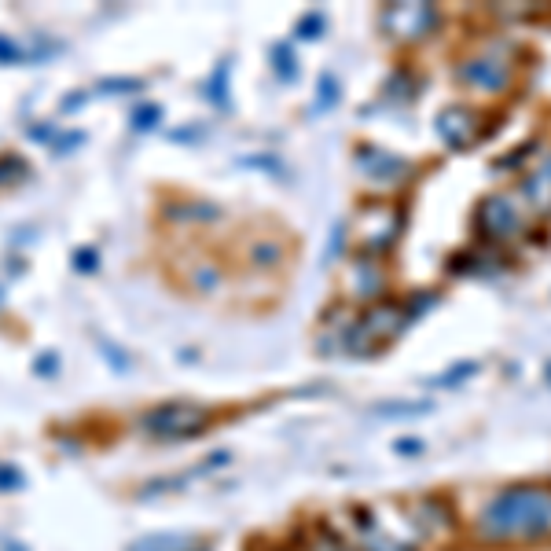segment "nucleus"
Instances as JSON below:
<instances>
[{
  "instance_id": "obj_9",
  "label": "nucleus",
  "mask_w": 551,
  "mask_h": 551,
  "mask_svg": "<svg viewBox=\"0 0 551 551\" xmlns=\"http://www.w3.org/2000/svg\"><path fill=\"white\" fill-rule=\"evenodd\" d=\"M70 261H74V269L85 272V276H89V272L100 269V250H96V247H78V250H74V258H70Z\"/></svg>"
},
{
  "instance_id": "obj_6",
  "label": "nucleus",
  "mask_w": 551,
  "mask_h": 551,
  "mask_svg": "<svg viewBox=\"0 0 551 551\" xmlns=\"http://www.w3.org/2000/svg\"><path fill=\"white\" fill-rule=\"evenodd\" d=\"M26 173H30V166H26L19 155H0V188H4V184H15V180H23Z\"/></svg>"
},
{
  "instance_id": "obj_16",
  "label": "nucleus",
  "mask_w": 551,
  "mask_h": 551,
  "mask_svg": "<svg viewBox=\"0 0 551 551\" xmlns=\"http://www.w3.org/2000/svg\"><path fill=\"white\" fill-rule=\"evenodd\" d=\"M85 100H89V92H74V96H67V100H63V114L78 111V107H81Z\"/></svg>"
},
{
  "instance_id": "obj_14",
  "label": "nucleus",
  "mask_w": 551,
  "mask_h": 551,
  "mask_svg": "<svg viewBox=\"0 0 551 551\" xmlns=\"http://www.w3.org/2000/svg\"><path fill=\"white\" fill-rule=\"evenodd\" d=\"M34 375H41V379H52V375H59V353H37Z\"/></svg>"
},
{
  "instance_id": "obj_3",
  "label": "nucleus",
  "mask_w": 551,
  "mask_h": 551,
  "mask_svg": "<svg viewBox=\"0 0 551 551\" xmlns=\"http://www.w3.org/2000/svg\"><path fill=\"white\" fill-rule=\"evenodd\" d=\"M390 217V206H372V210H364V214L357 217V225H353V236H357L360 247H390L397 236V225L390 228H379V221H386Z\"/></svg>"
},
{
  "instance_id": "obj_4",
  "label": "nucleus",
  "mask_w": 551,
  "mask_h": 551,
  "mask_svg": "<svg viewBox=\"0 0 551 551\" xmlns=\"http://www.w3.org/2000/svg\"><path fill=\"white\" fill-rule=\"evenodd\" d=\"M507 63H500V59H471V63H463L460 67V81H467L471 89L478 92H496L507 85Z\"/></svg>"
},
{
  "instance_id": "obj_7",
  "label": "nucleus",
  "mask_w": 551,
  "mask_h": 551,
  "mask_svg": "<svg viewBox=\"0 0 551 551\" xmlns=\"http://www.w3.org/2000/svg\"><path fill=\"white\" fill-rule=\"evenodd\" d=\"M26 485V474L12 463H0V493H15V489H23Z\"/></svg>"
},
{
  "instance_id": "obj_5",
  "label": "nucleus",
  "mask_w": 551,
  "mask_h": 551,
  "mask_svg": "<svg viewBox=\"0 0 551 551\" xmlns=\"http://www.w3.org/2000/svg\"><path fill=\"white\" fill-rule=\"evenodd\" d=\"M188 548V540L184 537H169V533H155V537H144L136 540L129 551H184Z\"/></svg>"
},
{
  "instance_id": "obj_8",
  "label": "nucleus",
  "mask_w": 551,
  "mask_h": 551,
  "mask_svg": "<svg viewBox=\"0 0 551 551\" xmlns=\"http://www.w3.org/2000/svg\"><path fill=\"white\" fill-rule=\"evenodd\" d=\"M19 63H26V52L15 45L12 37L0 34V67H19Z\"/></svg>"
},
{
  "instance_id": "obj_13",
  "label": "nucleus",
  "mask_w": 551,
  "mask_h": 551,
  "mask_svg": "<svg viewBox=\"0 0 551 551\" xmlns=\"http://www.w3.org/2000/svg\"><path fill=\"white\" fill-rule=\"evenodd\" d=\"M96 89H100V92H140V89H144V81H136V78H103Z\"/></svg>"
},
{
  "instance_id": "obj_2",
  "label": "nucleus",
  "mask_w": 551,
  "mask_h": 551,
  "mask_svg": "<svg viewBox=\"0 0 551 551\" xmlns=\"http://www.w3.org/2000/svg\"><path fill=\"white\" fill-rule=\"evenodd\" d=\"M140 430H147L158 441L195 438V434L206 430V412L199 405H188V401H169V405H158L151 412H144L140 416Z\"/></svg>"
},
{
  "instance_id": "obj_11",
  "label": "nucleus",
  "mask_w": 551,
  "mask_h": 551,
  "mask_svg": "<svg viewBox=\"0 0 551 551\" xmlns=\"http://www.w3.org/2000/svg\"><path fill=\"white\" fill-rule=\"evenodd\" d=\"M81 144H85V133H81V129H70V133H59L48 147H52L56 155H70V151H74V147H81Z\"/></svg>"
},
{
  "instance_id": "obj_1",
  "label": "nucleus",
  "mask_w": 551,
  "mask_h": 551,
  "mask_svg": "<svg viewBox=\"0 0 551 551\" xmlns=\"http://www.w3.org/2000/svg\"><path fill=\"white\" fill-rule=\"evenodd\" d=\"M474 533L493 548H526L551 537V485L522 482L493 493L478 511Z\"/></svg>"
},
{
  "instance_id": "obj_15",
  "label": "nucleus",
  "mask_w": 551,
  "mask_h": 551,
  "mask_svg": "<svg viewBox=\"0 0 551 551\" xmlns=\"http://www.w3.org/2000/svg\"><path fill=\"white\" fill-rule=\"evenodd\" d=\"M100 349H103V357H107V364H114V372H125V368H129V360L122 357V349L111 346L107 338H100Z\"/></svg>"
},
{
  "instance_id": "obj_10",
  "label": "nucleus",
  "mask_w": 551,
  "mask_h": 551,
  "mask_svg": "<svg viewBox=\"0 0 551 551\" xmlns=\"http://www.w3.org/2000/svg\"><path fill=\"white\" fill-rule=\"evenodd\" d=\"M158 118H162V111H158L155 103H144V107H136L133 111V129H140V133H147V129H155Z\"/></svg>"
},
{
  "instance_id": "obj_12",
  "label": "nucleus",
  "mask_w": 551,
  "mask_h": 551,
  "mask_svg": "<svg viewBox=\"0 0 551 551\" xmlns=\"http://www.w3.org/2000/svg\"><path fill=\"white\" fill-rule=\"evenodd\" d=\"M309 551H353L342 537H335V533H316L313 544H309Z\"/></svg>"
},
{
  "instance_id": "obj_17",
  "label": "nucleus",
  "mask_w": 551,
  "mask_h": 551,
  "mask_svg": "<svg viewBox=\"0 0 551 551\" xmlns=\"http://www.w3.org/2000/svg\"><path fill=\"white\" fill-rule=\"evenodd\" d=\"M0 305H4V283H0Z\"/></svg>"
}]
</instances>
